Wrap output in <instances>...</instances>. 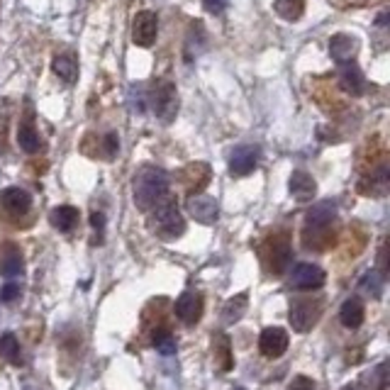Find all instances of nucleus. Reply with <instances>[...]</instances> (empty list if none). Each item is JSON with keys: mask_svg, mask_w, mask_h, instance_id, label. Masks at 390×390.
<instances>
[{"mask_svg": "<svg viewBox=\"0 0 390 390\" xmlns=\"http://www.w3.org/2000/svg\"><path fill=\"white\" fill-rule=\"evenodd\" d=\"M168 195V176L156 166H144L135 176V205L140 210H149Z\"/></svg>", "mask_w": 390, "mask_h": 390, "instance_id": "nucleus-1", "label": "nucleus"}, {"mask_svg": "<svg viewBox=\"0 0 390 390\" xmlns=\"http://www.w3.org/2000/svg\"><path fill=\"white\" fill-rule=\"evenodd\" d=\"M149 224L152 229L163 239H178L183 232H186V220H183L181 210H178L176 200L171 195L161 198L152 210H149Z\"/></svg>", "mask_w": 390, "mask_h": 390, "instance_id": "nucleus-2", "label": "nucleus"}, {"mask_svg": "<svg viewBox=\"0 0 390 390\" xmlns=\"http://www.w3.org/2000/svg\"><path fill=\"white\" fill-rule=\"evenodd\" d=\"M152 110L163 125H171L178 115V93L171 81H156L152 88Z\"/></svg>", "mask_w": 390, "mask_h": 390, "instance_id": "nucleus-3", "label": "nucleus"}, {"mask_svg": "<svg viewBox=\"0 0 390 390\" xmlns=\"http://www.w3.org/2000/svg\"><path fill=\"white\" fill-rule=\"evenodd\" d=\"M322 317V300H307V297H297V300L290 302L288 310V320L292 325V330L305 335L312 327L317 325V320Z\"/></svg>", "mask_w": 390, "mask_h": 390, "instance_id": "nucleus-4", "label": "nucleus"}, {"mask_svg": "<svg viewBox=\"0 0 390 390\" xmlns=\"http://www.w3.org/2000/svg\"><path fill=\"white\" fill-rule=\"evenodd\" d=\"M327 281L325 271L320 269L317 264H307V261H302V264H295L290 271V285L297 290H317L322 288Z\"/></svg>", "mask_w": 390, "mask_h": 390, "instance_id": "nucleus-5", "label": "nucleus"}, {"mask_svg": "<svg viewBox=\"0 0 390 390\" xmlns=\"http://www.w3.org/2000/svg\"><path fill=\"white\" fill-rule=\"evenodd\" d=\"M156 34H159V18L152 13V10H142L137 13L135 22H132V42L137 47L147 49L156 42Z\"/></svg>", "mask_w": 390, "mask_h": 390, "instance_id": "nucleus-6", "label": "nucleus"}, {"mask_svg": "<svg viewBox=\"0 0 390 390\" xmlns=\"http://www.w3.org/2000/svg\"><path fill=\"white\" fill-rule=\"evenodd\" d=\"M288 332L283 327H266L259 337V351L269 358H278L288 351Z\"/></svg>", "mask_w": 390, "mask_h": 390, "instance_id": "nucleus-7", "label": "nucleus"}, {"mask_svg": "<svg viewBox=\"0 0 390 390\" xmlns=\"http://www.w3.org/2000/svg\"><path fill=\"white\" fill-rule=\"evenodd\" d=\"M259 166V149L251 144H239L229 154V173L232 176H249Z\"/></svg>", "mask_w": 390, "mask_h": 390, "instance_id": "nucleus-8", "label": "nucleus"}, {"mask_svg": "<svg viewBox=\"0 0 390 390\" xmlns=\"http://www.w3.org/2000/svg\"><path fill=\"white\" fill-rule=\"evenodd\" d=\"M188 215L200 224H215L220 217V205L210 195H191L188 198Z\"/></svg>", "mask_w": 390, "mask_h": 390, "instance_id": "nucleus-9", "label": "nucleus"}, {"mask_svg": "<svg viewBox=\"0 0 390 390\" xmlns=\"http://www.w3.org/2000/svg\"><path fill=\"white\" fill-rule=\"evenodd\" d=\"M176 310V317L183 322V325H195V322L203 317V295L195 290H186L173 305Z\"/></svg>", "mask_w": 390, "mask_h": 390, "instance_id": "nucleus-10", "label": "nucleus"}, {"mask_svg": "<svg viewBox=\"0 0 390 390\" xmlns=\"http://www.w3.org/2000/svg\"><path fill=\"white\" fill-rule=\"evenodd\" d=\"M337 217V205L332 200H322V203L312 205L305 215V227L312 229V232H322L327 229Z\"/></svg>", "mask_w": 390, "mask_h": 390, "instance_id": "nucleus-11", "label": "nucleus"}, {"mask_svg": "<svg viewBox=\"0 0 390 390\" xmlns=\"http://www.w3.org/2000/svg\"><path fill=\"white\" fill-rule=\"evenodd\" d=\"M0 208L8 215H13V217H20V215H25L32 208V195L18 186L5 188V191L0 193Z\"/></svg>", "mask_w": 390, "mask_h": 390, "instance_id": "nucleus-12", "label": "nucleus"}, {"mask_svg": "<svg viewBox=\"0 0 390 390\" xmlns=\"http://www.w3.org/2000/svg\"><path fill=\"white\" fill-rule=\"evenodd\" d=\"M339 83L347 93L351 95H361L366 90V79H363L361 69H358L354 61H344L339 66Z\"/></svg>", "mask_w": 390, "mask_h": 390, "instance_id": "nucleus-13", "label": "nucleus"}, {"mask_svg": "<svg viewBox=\"0 0 390 390\" xmlns=\"http://www.w3.org/2000/svg\"><path fill=\"white\" fill-rule=\"evenodd\" d=\"M288 186H290V195L295 200H300V203H307V200L315 198L317 183H315V178H312L307 171H292Z\"/></svg>", "mask_w": 390, "mask_h": 390, "instance_id": "nucleus-14", "label": "nucleus"}, {"mask_svg": "<svg viewBox=\"0 0 390 390\" xmlns=\"http://www.w3.org/2000/svg\"><path fill=\"white\" fill-rule=\"evenodd\" d=\"M356 39L351 37V34H335V37L330 39V54L335 61H339V64H344V61H354V56H356Z\"/></svg>", "mask_w": 390, "mask_h": 390, "instance_id": "nucleus-15", "label": "nucleus"}, {"mask_svg": "<svg viewBox=\"0 0 390 390\" xmlns=\"http://www.w3.org/2000/svg\"><path fill=\"white\" fill-rule=\"evenodd\" d=\"M363 317H366V310H363V302L358 300V297H349V300H344V305L339 310V320L344 327L356 330V327L363 325Z\"/></svg>", "mask_w": 390, "mask_h": 390, "instance_id": "nucleus-16", "label": "nucleus"}, {"mask_svg": "<svg viewBox=\"0 0 390 390\" xmlns=\"http://www.w3.org/2000/svg\"><path fill=\"white\" fill-rule=\"evenodd\" d=\"M49 220L59 232H71L79 224V210L74 205H59V208L51 210Z\"/></svg>", "mask_w": 390, "mask_h": 390, "instance_id": "nucleus-17", "label": "nucleus"}, {"mask_svg": "<svg viewBox=\"0 0 390 390\" xmlns=\"http://www.w3.org/2000/svg\"><path fill=\"white\" fill-rule=\"evenodd\" d=\"M290 266V246L285 239H274V246H271V259H269V269L274 271L276 276H281L285 269Z\"/></svg>", "mask_w": 390, "mask_h": 390, "instance_id": "nucleus-18", "label": "nucleus"}, {"mask_svg": "<svg viewBox=\"0 0 390 390\" xmlns=\"http://www.w3.org/2000/svg\"><path fill=\"white\" fill-rule=\"evenodd\" d=\"M20 274H22V254H20L13 244H8L3 256H0V276L15 278V276H20Z\"/></svg>", "mask_w": 390, "mask_h": 390, "instance_id": "nucleus-19", "label": "nucleus"}, {"mask_svg": "<svg viewBox=\"0 0 390 390\" xmlns=\"http://www.w3.org/2000/svg\"><path fill=\"white\" fill-rule=\"evenodd\" d=\"M246 302H249V295H246V292H239V295L229 297V300L224 302V307H222L224 325H234V322L242 320L244 312H246Z\"/></svg>", "mask_w": 390, "mask_h": 390, "instance_id": "nucleus-20", "label": "nucleus"}, {"mask_svg": "<svg viewBox=\"0 0 390 390\" xmlns=\"http://www.w3.org/2000/svg\"><path fill=\"white\" fill-rule=\"evenodd\" d=\"M51 71L69 86L79 79V66H76V61L71 59V56H56V59L51 61Z\"/></svg>", "mask_w": 390, "mask_h": 390, "instance_id": "nucleus-21", "label": "nucleus"}, {"mask_svg": "<svg viewBox=\"0 0 390 390\" xmlns=\"http://www.w3.org/2000/svg\"><path fill=\"white\" fill-rule=\"evenodd\" d=\"M18 144L25 154H37L39 147H42V142H39L37 130L25 122V125H20V130H18Z\"/></svg>", "mask_w": 390, "mask_h": 390, "instance_id": "nucleus-22", "label": "nucleus"}, {"mask_svg": "<svg viewBox=\"0 0 390 390\" xmlns=\"http://www.w3.org/2000/svg\"><path fill=\"white\" fill-rule=\"evenodd\" d=\"M0 356L5 358V361H10L13 366H20V361H22V354H20V342L15 335H3L0 337Z\"/></svg>", "mask_w": 390, "mask_h": 390, "instance_id": "nucleus-23", "label": "nucleus"}, {"mask_svg": "<svg viewBox=\"0 0 390 390\" xmlns=\"http://www.w3.org/2000/svg\"><path fill=\"white\" fill-rule=\"evenodd\" d=\"M274 8L281 18L292 22V20H300L302 10H305V0H276Z\"/></svg>", "mask_w": 390, "mask_h": 390, "instance_id": "nucleus-24", "label": "nucleus"}, {"mask_svg": "<svg viewBox=\"0 0 390 390\" xmlns=\"http://www.w3.org/2000/svg\"><path fill=\"white\" fill-rule=\"evenodd\" d=\"M358 285H361V290L368 292L371 297H381L383 295V285H386V278H383L381 271H368Z\"/></svg>", "mask_w": 390, "mask_h": 390, "instance_id": "nucleus-25", "label": "nucleus"}, {"mask_svg": "<svg viewBox=\"0 0 390 390\" xmlns=\"http://www.w3.org/2000/svg\"><path fill=\"white\" fill-rule=\"evenodd\" d=\"M154 347H156V351L166 354V356L176 354V339H173V335L168 330H156V332H154Z\"/></svg>", "mask_w": 390, "mask_h": 390, "instance_id": "nucleus-26", "label": "nucleus"}, {"mask_svg": "<svg viewBox=\"0 0 390 390\" xmlns=\"http://www.w3.org/2000/svg\"><path fill=\"white\" fill-rule=\"evenodd\" d=\"M371 386L376 390H383L388 386V361H381L371 371Z\"/></svg>", "mask_w": 390, "mask_h": 390, "instance_id": "nucleus-27", "label": "nucleus"}, {"mask_svg": "<svg viewBox=\"0 0 390 390\" xmlns=\"http://www.w3.org/2000/svg\"><path fill=\"white\" fill-rule=\"evenodd\" d=\"M15 297H20V285L18 283H5L0 288V300L3 302H13Z\"/></svg>", "mask_w": 390, "mask_h": 390, "instance_id": "nucleus-28", "label": "nucleus"}, {"mask_svg": "<svg viewBox=\"0 0 390 390\" xmlns=\"http://www.w3.org/2000/svg\"><path fill=\"white\" fill-rule=\"evenodd\" d=\"M288 390H315V381L307 376H295L292 383L288 386Z\"/></svg>", "mask_w": 390, "mask_h": 390, "instance_id": "nucleus-29", "label": "nucleus"}, {"mask_svg": "<svg viewBox=\"0 0 390 390\" xmlns=\"http://www.w3.org/2000/svg\"><path fill=\"white\" fill-rule=\"evenodd\" d=\"M117 152H120V140H117V135H107L105 137V154H107V159H112Z\"/></svg>", "mask_w": 390, "mask_h": 390, "instance_id": "nucleus-30", "label": "nucleus"}, {"mask_svg": "<svg viewBox=\"0 0 390 390\" xmlns=\"http://www.w3.org/2000/svg\"><path fill=\"white\" fill-rule=\"evenodd\" d=\"M220 356H222V368L229 371V368H232V356H229V344L224 337H222V344H220Z\"/></svg>", "mask_w": 390, "mask_h": 390, "instance_id": "nucleus-31", "label": "nucleus"}, {"mask_svg": "<svg viewBox=\"0 0 390 390\" xmlns=\"http://www.w3.org/2000/svg\"><path fill=\"white\" fill-rule=\"evenodd\" d=\"M224 5H227V0H205V8H208L213 15H220V13H222Z\"/></svg>", "mask_w": 390, "mask_h": 390, "instance_id": "nucleus-32", "label": "nucleus"}, {"mask_svg": "<svg viewBox=\"0 0 390 390\" xmlns=\"http://www.w3.org/2000/svg\"><path fill=\"white\" fill-rule=\"evenodd\" d=\"M90 224H93V229H98V232H102V229H105V215L93 213L90 215Z\"/></svg>", "mask_w": 390, "mask_h": 390, "instance_id": "nucleus-33", "label": "nucleus"}, {"mask_svg": "<svg viewBox=\"0 0 390 390\" xmlns=\"http://www.w3.org/2000/svg\"><path fill=\"white\" fill-rule=\"evenodd\" d=\"M342 390H361V386H356V383H349V386H344Z\"/></svg>", "mask_w": 390, "mask_h": 390, "instance_id": "nucleus-34", "label": "nucleus"}, {"mask_svg": "<svg viewBox=\"0 0 390 390\" xmlns=\"http://www.w3.org/2000/svg\"><path fill=\"white\" fill-rule=\"evenodd\" d=\"M237 390H244V388H237Z\"/></svg>", "mask_w": 390, "mask_h": 390, "instance_id": "nucleus-35", "label": "nucleus"}]
</instances>
